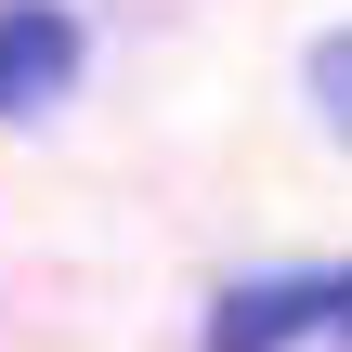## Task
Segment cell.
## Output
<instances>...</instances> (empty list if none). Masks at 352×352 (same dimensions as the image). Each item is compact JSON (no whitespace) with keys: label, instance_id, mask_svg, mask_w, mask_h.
<instances>
[{"label":"cell","instance_id":"obj_1","mask_svg":"<svg viewBox=\"0 0 352 352\" xmlns=\"http://www.w3.org/2000/svg\"><path fill=\"white\" fill-rule=\"evenodd\" d=\"M65 78H78V26H65L52 0H0V118L52 104Z\"/></svg>","mask_w":352,"mask_h":352},{"label":"cell","instance_id":"obj_2","mask_svg":"<svg viewBox=\"0 0 352 352\" xmlns=\"http://www.w3.org/2000/svg\"><path fill=\"white\" fill-rule=\"evenodd\" d=\"M352 300V274H287V287H235L222 300V327H209V352H274V340H300L314 314H340Z\"/></svg>","mask_w":352,"mask_h":352},{"label":"cell","instance_id":"obj_3","mask_svg":"<svg viewBox=\"0 0 352 352\" xmlns=\"http://www.w3.org/2000/svg\"><path fill=\"white\" fill-rule=\"evenodd\" d=\"M314 104H327V118H340V131H352V26H340V39H327V52H314Z\"/></svg>","mask_w":352,"mask_h":352},{"label":"cell","instance_id":"obj_4","mask_svg":"<svg viewBox=\"0 0 352 352\" xmlns=\"http://www.w3.org/2000/svg\"><path fill=\"white\" fill-rule=\"evenodd\" d=\"M340 327H352V300H340Z\"/></svg>","mask_w":352,"mask_h":352}]
</instances>
